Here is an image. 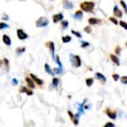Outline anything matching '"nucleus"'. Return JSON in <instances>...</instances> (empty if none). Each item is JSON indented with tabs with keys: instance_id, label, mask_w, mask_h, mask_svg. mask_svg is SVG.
<instances>
[{
	"instance_id": "nucleus-19",
	"label": "nucleus",
	"mask_w": 127,
	"mask_h": 127,
	"mask_svg": "<svg viewBox=\"0 0 127 127\" xmlns=\"http://www.w3.org/2000/svg\"><path fill=\"white\" fill-rule=\"evenodd\" d=\"M110 57H111V60H112V62L114 63H115L117 65H120V60H119V59H118V57L117 56L114 55V54H111Z\"/></svg>"
},
{
	"instance_id": "nucleus-21",
	"label": "nucleus",
	"mask_w": 127,
	"mask_h": 127,
	"mask_svg": "<svg viewBox=\"0 0 127 127\" xmlns=\"http://www.w3.org/2000/svg\"><path fill=\"white\" fill-rule=\"evenodd\" d=\"M45 71H46L48 74H51V76H54V72L51 71V69L50 66H49V64H48V63H45Z\"/></svg>"
},
{
	"instance_id": "nucleus-1",
	"label": "nucleus",
	"mask_w": 127,
	"mask_h": 127,
	"mask_svg": "<svg viewBox=\"0 0 127 127\" xmlns=\"http://www.w3.org/2000/svg\"><path fill=\"white\" fill-rule=\"evenodd\" d=\"M94 6H95V3L93 2H83L80 4L81 9L86 12L92 11Z\"/></svg>"
},
{
	"instance_id": "nucleus-31",
	"label": "nucleus",
	"mask_w": 127,
	"mask_h": 127,
	"mask_svg": "<svg viewBox=\"0 0 127 127\" xmlns=\"http://www.w3.org/2000/svg\"><path fill=\"white\" fill-rule=\"evenodd\" d=\"M109 20L110 21H112V22L115 24V25H117V23H118V22H117V20L115 19V18H114V17H109Z\"/></svg>"
},
{
	"instance_id": "nucleus-6",
	"label": "nucleus",
	"mask_w": 127,
	"mask_h": 127,
	"mask_svg": "<svg viewBox=\"0 0 127 127\" xmlns=\"http://www.w3.org/2000/svg\"><path fill=\"white\" fill-rule=\"evenodd\" d=\"M46 45L48 46V48L50 50V52H51V56L52 58L54 59V56H55V48H54V44L53 42H49L48 43H46Z\"/></svg>"
},
{
	"instance_id": "nucleus-10",
	"label": "nucleus",
	"mask_w": 127,
	"mask_h": 127,
	"mask_svg": "<svg viewBox=\"0 0 127 127\" xmlns=\"http://www.w3.org/2000/svg\"><path fill=\"white\" fill-rule=\"evenodd\" d=\"M114 15H115V16L117 17H119V18H120V17H122L123 16V13L122 11L118 8V7L117 5L115 6V7H114Z\"/></svg>"
},
{
	"instance_id": "nucleus-16",
	"label": "nucleus",
	"mask_w": 127,
	"mask_h": 127,
	"mask_svg": "<svg viewBox=\"0 0 127 127\" xmlns=\"http://www.w3.org/2000/svg\"><path fill=\"white\" fill-rule=\"evenodd\" d=\"M2 40H3L4 42H5V44H6V45H11V40L10 37H8L7 35H6V34L3 35Z\"/></svg>"
},
{
	"instance_id": "nucleus-33",
	"label": "nucleus",
	"mask_w": 127,
	"mask_h": 127,
	"mask_svg": "<svg viewBox=\"0 0 127 127\" xmlns=\"http://www.w3.org/2000/svg\"><path fill=\"white\" fill-rule=\"evenodd\" d=\"M112 77H113V80L115 81H117L118 79H119V77H120V76L118 75L117 74H114L112 75Z\"/></svg>"
},
{
	"instance_id": "nucleus-28",
	"label": "nucleus",
	"mask_w": 127,
	"mask_h": 127,
	"mask_svg": "<svg viewBox=\"0 0 127 127\" xmlns=\"http://www.w3.org/2000/svg\"><path fill=\"white\" fill-rule=\"evenodd\" d=\"M71 33H72L73 34L75 35V36H76L77 37H80V38H81V37H82L81 34H80V33H79V32H77V31H75V30H71Z\"/></svg>"
},
{
	"instance_id": "nucleus-8",
	"label": "nucleus",
	"mask_w": 127,
	"mask_h": 127,
	"mask_svg": "<svg viewBox=\"0 0 127 127\" xmlns=\"http://www.w3.org/2000/svg\"><path fill=\"white\" fill-rule=\"evenodd\" d=\"M68 114L69 115L70 117H71V121H72L75 125H77V124H78V117H79V115H79V114H77V115H74L71 111H68Z\"/></svg>"
},
{
	"instance_id": "nucleus-20",
	"label": "nucleus",
	"mask_w": 127,
	"mask_h": 127,
	"mask_svg": "<svg viewBox=\"0 0 127 127\" xmlns=\"http://www.w3.org/2000/svg\"><path fill=\"white\" fill-rule=\"evenodd\" d=\"M25 81L27 82L28 85V86L30 87V88H31V89H34L35 88V85H34V82L32 81V79H30L29 77H26L25 78Z\"/></svg>"
},
{
	"instance_id": "nucleus-39",
	"label": "nucleus",
	"mask_w": 127,
	"mask_h": 127,
	"mask_svg": "<svg viewBox=\"0 0 127 127\" xmlns=\"http://www.w3.org/2000/svg\"><path fill=\"white\" fill-rule=\"evenodd\" d=\"M12 82H13V84H14V85H17V84H18V81H17V80H16V78H14V79H13V80H12Z\"/></svg>"
},
{
	"instance_id": "nucleus-36",
	"label": "nucleus",
	"mask_w": 127,
	"mask_h": 127,
	"mask_svg": "<svg viewBox=\"0 0 127 127\" xmlns=\"http://www.w3.org/2000/svg\"><path fill=\"white\" fill-rule=\"evenodd\" d=\"M120 26H122V27H123V28H124L125 29L127 28V24L125 22H123V21H120Z\"/></svg>"
},
{
	"instance_id": "nucleus-38",
	"label": "nucleus",
	"mask_w": 127,
	"mask_h": 127,
	"mask_svg": "<svg viewBox=\"0 0 127 127\" xmlns=\"http://www.w3.org/2000/svg\"><path fill=\"white\" fill-rule=\"evenodd\" d=\"M2 19H5V20H8V16L7 15V14H3V16H2Z\"/></svg>"
},
{
	"instance_id": "nucleus-13",
	"label": "nucleus",
	"mask_w": 127,
	"mask_h": 127,
	"mask_svg": "<svg viewBox=\"0 0 127 127\" xmlns=\"http://www.w3.org/2000/svg\"><path fill=\"white\" fill-rule=\"evenodd\" d=\"M82 16H83V14H82V12L81 11H77L75 12V14H74V19H77V20H80V21L82 20Z\"/></svg>"
},
{
	"instance_id": "nucleus-22",
	"label": "nucleus",
	"mask_w": 127,
	"mask_h": 127,
	"mask_svg": "<svg viewBox=\"0 0 127 127\" xmlns=\"http://www.w3.org/2000/svg\"><path fill=\"white\" fill-rule=\"evenodd\" d=\"M25 51V47H19V48H17L16 50V54H22L24 53Z\"/></svg>"
},
{
	"instance_id": "nucleus-9",
	"label": "nucleus",
	"mask_w": 127,
	"mask_h": 127,
	"mask_svg": "<svg viewBox=\"0 0 127 127\" xmlns=\"http://www.w3.org/2000/svg\"><path fill=\"white\" fill-rule=\"evenodd\" d=\"M52 18H53V22H54V23H56V22H58L61 21V20L63 19V14L60 13V14L54 15Z\"/></svg>"
},
{
	"instance_id": "nucleus-34",
	"label": "nucleus",
	"mask_w": 127,
	"mask_h": 127,
	"mask_svg": "<svg viewBox=\"0 0 127 127\" xmlns=\"http://www.w3.org/2000/svg\"><path fill=\"white\" fill-rule=\"evenodd\" d=\"M115 53L117 54H118L119 55L120 54V51H121V48H120L119 46H117L116 48H115Z\"/></svg>"
},
{
	"instance_id": "nucleus-27",
	"label": "nucleus",
	"mask_w": 127,
	"mask_h": 127,
	"mask_svg": "<svg viewBox=\"0 0 127 127\" xmlns=\"http://www.w3.org/2000/svg\"><path fill=\"white\" fill-rule=\"evenodd\" d=\"M9 26L5 22H0V29H4V28H8Z\"/></svg>"
},
{
	"instance_id": "nucleus-11",
	"label": "nucleus",
	"mask_w": 127,
	"mask_h": 127,
	"mask_svg": "<svg viewBox=\"0 0 127 127\" xmlns=\"http://www.w3.org/2000/svg\"><path fill=\"white\" fill-rule=\"evenodd\" d=\"M106 113L107 114V115L111 118V119L112 120H115L116 119V112H112L111 110H109L108 108H107L106 110Z\"/></svg>"
},
{
	"instance_id": "nucleus-3",
	"label": "nucleus",
	"mask_w": 127,
	"mask_h": 127,
	"mask_svg": "<svg viewBox=\"0 0 127 127\" xmlns=\"http://www.w3.org/2000/svg\"><path fill=\"white\" fill-rule=\"evenodd\" d=\"M49 24V19H48L46 17H40L38 20H37L36 22V25L38 28H42L45 27V26L48 25Z\"/></svg>"
},
{
	"instance_id": "nucleus-35",
	"label": "nucleus",
	"mask_w": 127,
	"mask_h": 127,
	"mask_svg": "<svg viewBox=\"0 0 127 127\" xmlns=\"http://www.w3.org/2000/svg\"><path fill=\"white\" fill-rule=\"evenodd\" d=\"M103 127H115V125H114V123H112L111 122H108L106 123V125H105Z\"/></svg>"
},
{
	"instance_id": "nucleus-18",
	"label": "nucleus",
	"mask_w": 127,
	"mask_h": 127,
	"mask_svg": "<svg viewBox=\"0 0 127 127\" xmlns=\"http://www.w3.org/2000/svg\"><path fill=\"white\" fill-rule=\"evenodd\" d=\"M19 91H20V92H25V93H26V94H27L28 95H29V96L33 94L32 90L28 89L26 88V87H22V88L20 89V90H19Z\"/></svg>"
},
{
	"instance_id": "nucleus-29",
	"label": "nucleus",
	"mask_w": 127,
	"mask_h": 127,
	"mask_svg": "<svg viewBox=\"0 0 127 127\" xmlns=\"http://www.w3.org/2000/svg\"><path fill=\"white\" fill-rule=\"evenodd\" d=\"M84 30H85V32H86L87 34L91 33V28L90 26H86V28H84Z\"/></svg>"
},
{
	"instance_id": "nucleus-5",
	"label": "nucleus",
	"mask_w": 127,
	"mask_h": 127,
	"mask_svg": "<svg viewBox=\"0 0 127 127\" xmlns=\"http://www.w3.org/2000/svg\"><path fill=\"white\" fill-rule=\"evenodd\" d=\"M0 65L2 69L5 70V71H8L9 70V61L6 58H4L3 60H0Z\"/></svg>"
},
{
	"instance_id": "nucleus-30",
	"label": "nucleus",
	"mask_w": 127,
	"mask_h": 127,
	"mask_svg": "<svg viewBox=\"0 0 127 127\" xmlns=\"http://www.w3.org/2000/svg\"><path fill=\"white\" fill-rule=\"evenodd\" d=\"M81 47L82 48H86L87 46H89V42H84V41H81Z\"/></svg>"
},
{
	"instance_id": "nucleus-32",
	"label": "nucleus",
	"mask_w": 127,
	"mask_h": 127,
	"mask_svg": "<svg viewBox=\"0 0 127 127\" xmlns=\"http://www.w3.org/2000/svg\"><path fill=\"white\" fill-rule=\"evenodd\" d=\"M121 82L123 83V84H126L127 83V77L123 76L121 77Z\"/></svg>"
},
{
	"instance_id": "nucleus-24",
	"label": "nucleus",
	"mask_w": 127,
	"mask_h": 127,
	"mask_svg": "<svg viewBox=\"0 0 127 127\" xmlns=\"http://www.w3.org/2000/svg\"><path fill=\"white\" fill-rule=\"evenodd\" d=\"M86 85L88 86L89 87H90V86H92L93 82H94V80L92 78H88V79H86Z\"/></svg>"
},
{
	"instance_id": "nucleus-37",
	"label": "nucleus",
	"mask_w": 127,
	"mask_h": 127,
	"mask_svg": "<svg viewBox=\"0 0 127 127\" xmlns=\"http://www.w3.org/2000/svg\"><path fill=\"white\" fill-rule=\"evenodd\" d=\"M120 3L122 5V6H123V7L124 8V10H125V11L126 12H127V9H126V3L123 2V1H120Z\"/></svg>"
},
{
	"instance_id": "nucleus-26",
	"label": "nucleus",
	"mask_w": 127,
	"mask_h": 127,
	"mask_svg": "<svg viewBox=\"0 0 127 127\" xmlns=\"http://www.w3.org/2000/svg\"><path fill=\"white\" fill-rule=\"evenodd\" d=\"M52 84H53L54 87H57L58 84H59V79L54 77L52 80Z\"/></svg>"
},
{
	"instance_id": "nucleus-2",
	"label": "nucleus",
	"mask_w": 127,
	"mask_h": 127,
	"mask_svg": "<svg viewBox=\"0 0 127 127\" xmlns=\"http://www.w3.org/2000/svg\"><path fill=\"white\" fill-rule=\"evenodd\" d=\"M70 61L72 64V66L75 68H79L81 65V60L78 55L70 54Z\"/></svg>"
},
{
	"instance_id": "nucleus-15",
	"label": "nucleus",
	"mask_w": 127,
	"mask_h": 127,
	"mask_svg": "<svg viewBox=\"0 0 127 127\" xmlns=\"http://www.w3.org/2000/svg\"><path fill=\"white\" fill-rule=\"evenodd\" d=\"M63 7L65 9H72L74 5L71 2H69V1H63Z\"/></svg>"
},
{
	"instance_id": "nucleus-12",
	"label": "nucleus",
	"mask_w": 127,
	"mask_h": 127,
	"mask_svg": "<svg viewBox=\"0 0 127 127\" xmlns=\"http://www.w3.org/2000/svg\"><path fill=\"white\" fill-rule=\"evenodd\" d=\"M95 76H96V77H97V79H98L99 80H100V82H101L102 83L106 82V77L103 75V74H100V73L98 72V73L95 74Z\"/></svg>"
},
{
	"instance_id": "nucleus-17",
	"label": "nucleus",
	"mask_w": 127,
	"mask_h": 127,
	"mask_svg": "<svg viewBox=\"0 0 127 127\" xmlns=\"http://www.w3.org/2000/svg\"><path fill=\"white\" fill-rule=\"evenodd\" d=\"M89 23L90 25H97V24H100V22H101V20L100 19H97L96 18H89Z\"/></svg>"
},
{
	"instance_id": "nucleus-4",
	"label": "nucleus",
	"mask_w": 127,
	"mask_h": 127,
	"mask_svg": "<svg viewBox=\"0 0 127 127\" xmlns=\"http://www.w3.org/2000/svg\"><path fill=\"white\" fill-rule=\"evenodd\" d=\"M56 63L59 65V68H54V70H53V71H53L54 74V73L56 74H62L63 71V64L61 63V62H60L59 56H56Z\"/></svg>"
},
{
	"instance_id": "nucleus-23",
	"label": "nucleus",
	"mask_w": 127,
	"mask_h": 127,
	"mask_svg": "<svg viewBox=\"0 0 127 127\" xmlns=\"http://www.w3.org/2000/svg\"><path fill=\"white\" fill-rule=\"evenodd\" d=\"M62 39H63V42L64 43H67V42H69L71 40V37L70 36H65V37H62Z\"/></svg>"
},
{
	"instance_id": "nucleus-7",
	"label": "nucleus",
	"mask_w": 127,
	"mask_h": 127,
	"mask_svg": "<svg viewBox=\"0 0 127 127\" xmlns=\"http://www.w3.org/2000/svg\"><path fill=\"white\" fill-rule=\"evenodd\" d=\"M17 36H18V38L21 40H23V39H25L28 38V35L26 34L23 30L22 29H18L17 30Z\"/></svg>"
},
{
	"instance_id": "nucleus-14",
	"label": "nucleus",
	"mask_w": 127,
	"mask_h": 127,
	"mask_svg": "<svg viewBox=\"0 0 127 127\" xmlns=\"http://www.w3.org/2000/svg\"><path fill=\"white\" fill-rule=\"evenodd\" d=\"M30 76L32 77V79L33 80L36 82V83L37 85H39V86H41V85H42L43 84V81L42 80H40V79H39L37 76H35L34 74H30Z\"/></svg>"
},
{
	"instance_id": "nucleus-25",
	"label": "nucleus",
	"mask_w": 127,
	"mask_h": 127,
	"mask_svg": "<svg viewBox=\"0 0 127 127\" xmlns=\"http://www.w3.org/2000/svg\"><path fill=\"white\" fill-rule=\"evenodd\" d=\"M61 26H62L63 29H66L68 26V22L66 20H64L61 22Z\"/></svg>"
}]
</instances>
